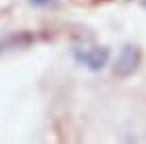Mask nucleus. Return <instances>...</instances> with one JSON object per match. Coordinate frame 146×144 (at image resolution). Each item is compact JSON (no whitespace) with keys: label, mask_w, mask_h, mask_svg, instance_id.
I'll return each instance as SVG.
<instances>
[{"label":"nucleus","mask_w":146,"mask_h":144,"mask_svg":"<svg viewBox=\"0 0 146 144\" xmlns=\"http://www.w3.org/2000/svg\"><path fill=\"white\" fill-rule=\"evenodd\" d=\"M109 56H111L109 48H102V46L73 50V58H75L79 65L88 67L90 71H100V69H104V67H107V63H109Z\"/></svg>","instance_id":"1"},{"label":"nucleus","mask_w":146,"mask_h":144,"mask_svg":"<svg viewBox=\"0 0 146 144\" xmlns=\"http://www.w3.org/2000/svg\"><path fill=\"white\" fill-rule=\"evenodd\" d=\"M138 65H140V50H138V46L125 44V46L121 48V52H119V56H117L115 75L121 77V80H127V77H131L136 73Z\"/></svg>","instance_id":"2"},{"label":"nucleus","mask_w":146,"mask_h":144,"mask_svg":"<svg viewBox=\"0 0 146 144\" xmlns=\"http://www.w3.org/2000/svg\"><path fill=\"white\" fill-rule=\"evenodd\" d=\"M31 42H34V36H29V34L9 36V38H4V40H0V52H6V50H13V48H23Z\"/></svg>","instance_id":"3"},{"label":"nucleus","mask_w":146,"mask_h":144,"mask_svg":"<svg viewBox=\"0 0 146 144\" xmlns=\"http://www.w3.org/2000/svg\"><path fill=\"white\" fill-rule=\"evenodd\" d=\"M50 2H54V0H29V4H34V6H46Z\"/></svg>","instance_id":"4"},{"label":"nucleus","mask_w":146,"mask_h":144,"mask_svg":"<svg viewBox=\"0 0 146 144\" xmlns=\"http://www.w3.org/2000/svg\"><path fill=\"white\" fill-rule=\"evenodd\" d=\"M142 6H144V9H146V0H142Z\"/></svg>","instance_id":"5"}]
</instances>
